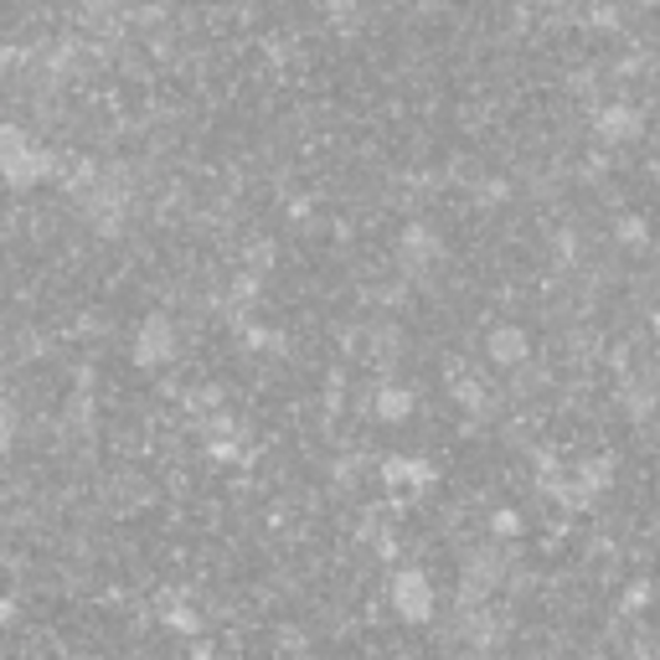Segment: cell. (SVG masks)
Here are the masks:
<instances>
[{"label":"cell","mask_w":660,"mask_h":660,"mask_svg":"<svg viewBox=\"0 0 660 660\" xmlns=\"http://www.w3.org/2000/svg\"><path fill=\"white\" fill-rule=\"evenodd\" d=\"M408 413H413V392H408V388H382V392H377V419L403 423Z\"/></svg>","instance_id":"obj_5"},{"label":"cell","mask_w":660,"mask_h":660,"mask_svg":"<svg viewBox=\"0 0 660 660\" xmlns=\"http://www.w3.org/2000/svg\"><path fill=\"white\" fill-rule=\"evenodd\" d=\"M640 135V114H635L630 104H609L599 114V140H609V145H625V140Z\"/></svg>","instance_id":"obj_3"},{"label":"cell","mask_w":660,"mask_h":660,"mask_svg":"<svg viewBox=\"0 0 660 660\" xmlns=\"http://www.w3.org/2000/svg\"><path fill=\"white\" fill-rule=\"evenodd\" d=\"M171 351H176V326H171L165 316H151L145 326H140L135 357L145 361V367H161V361H171Z\"/></svg>","instance_id":"obj_2"},{"label":"cell","mask_w":660,"mask_h":660,"mask_svg":"<svg viewBox=\"0 0 660 660\" xmlns=\"http://www.w3.org/2000/svg\"><path fill=\"white\" fill-rule=\"evenodd\" d=\"M392 609L408 619V625H429L434 619V588L423 573H398L392 578Z\"/></svg>","instance_id":"obj_1"},{"label":"cell","mask_w":660,"mask_h":660,"mask_svg":"<svg viewBox=\"0 0 660 660\" xmlns=\"http://www.w3.org/2000/svg\"><path fill=\"white\" fill-rule=\"evenodd\" d=\"M485 351H491L495 367H516V361H526V336L516 326H501V330H491Z\"/></svg>","instance_id":"obj_4"}]
</instances>
